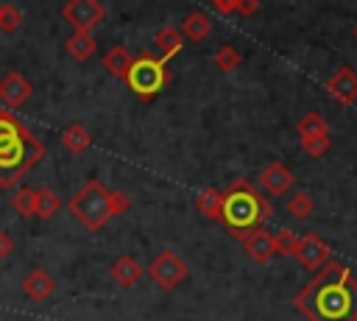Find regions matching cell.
<instances>
[{
  "label": "cell",
  "mask_w": 357,
  "mask_h": 321,
  "mask_svg": "<svg viewBox=\"0 0 357 321\" xmlns=\"http://www.w3.org/2000/svg\"><path fill=\"white\" fill-rule=\"evenodd\" d=\"M293 304L307 321H357V276L343 262H326Z\"/></svg>",
  "instance_id": "6da1fadb"
},
{
  "label": "cell",
  "mask_w": 357,
  "mask_h": 321,
  "mask_svg": "<svg viewBox=\"0 0 357 321\" xmlns=\"http://www.w3.org/2000/svg\"><path fill=\"white\" fill-rule=\"evenodd\" d=\"M45 159V142L0 106V187L11 190Z\"/></svg>",
  "instance_id": "7a4b0ae2"
},
{
  "label": "cell",
  "mask_w": 357,
  "mask_h": 321,
  "mask_svg": "<svg viewBox=\"0 0 357 321\" xmlns=\"http://www.w3.org/2000/svg\"><path fill=\"white\" fill-rule=\"evenodd\" d=\"M271 215H273V207L268 204V198L262 193H257V187L248 179H234L229 184V190L223 193L220 223L237 240H243L248 232L259 229Z\"/></svg>",
  "instance_id": "3957f363"
},
{
  "label": "cell",
  "mask_w": 357,
  "mask_h": 321,
  "mask_svg": "<svg viewBox=\"0 0 357 321\" xmlns=\"http://www.w3.org/2000/svg\"><path fill=\"white\" fill-rule=\"evenodd\" d=\"M70 215L89 232L106 226L114 215H123L131 207V198L120 190H109L106 184H100L98 179H89L78 187V193H73L70 198Z\"/></svg>",
  "instance_id": "277c9868"
},
{
  "label": "cell",
  "mask_w": 357,
  "mask_h": 321,
  "mask_svg": "<svg viewBox=\"0 0 357 321\" xmlns=\"http://www.w3.org/2000/svg\"><path fill=\"white\" fill-rule=\"evenodd\" d=\"M167 81H170V73H167L165 61L159 56H153V53L134 56V61L128 67V75H126V84L139 98H153Z\"/></svg>",
  "instance_id": "5b68a950"
},
{
  "label": "cell",
  "mask_w": 357,
  "mask_h": 321,
  "mask_svg": "<svg viewBox=\"0 0 357 321\" xmlns=\"http://www.w3.org/2000/svg\"><path fill=\"white\" fill-rule=\"evenodd\" d=\"M148 276H151L159 288L176 290V288L190 276V268H187V262H184L176 251L165 248V251H159V254L153 257V262L148 265Z\"/></svg>",
  "instance_id": "8992f818"
},
{
  "label": "cell",
  "mask_w": 357,
  "mask_h": 321,
  "mask_svg": "<svg viewBox=\"0 0 357 321\" xmlns=\"http://www.w3.org/2000/svg\"><path fill=\"white\" fill-rule=\"evenodd\" d=\"M61 17L75 31H92L106 17V6H100L98 0H67L61 6Z\"/></svg>",
  "instance_id": "52a82bcc"
},
{
  "label": "cell",
  "mask_w": 357,
  "mask_h": 321,
  "mask_svg": "<svg viewBox=\"0 0 357 321\" xmlns=\"http://www.w3.org/2000/svg\"><path fill=\"white\" fill-rule=\"evenodd\" d=\"M296 262L307 271H321L326 262H329V246L315 234V232H307L298 237V248H296Z\"/></svg>",
  "instance_id": "ba28073f"
},
{
  "label": "cell",
  "mask_w": 357,
  "mask_h": 321,
  "mask_svg": "<svg viewBox=\"0 0 357 321\" xmlns=\"http://www.w3.org/2000/svg\"><path fill=\"white\" fill-rule=\"evenodd\" d=\"M28 98H31V84H28V78H25L22 73H17V70L6 73V78L0 81V106L11 112V109L22 106Z\"/></svg>",
  "instance_id": "9c48e42d"
},
{
  "label": "cell",
  "mask_w": 357,
  "mask_h": 321,
  "mask_svg": "<svg viewBox=\"0 0 357 321\" xmlns=\"http://www.w3.org/2000/svg\"><path fill=\"white\" fill-rule=\"evenodd\" d=\"M243 248H245V254L257 262V265H265V262H271V257L276 254V240H273V234L268 232V229H254V232H248L243 240Z\"/></svg>",
  "instance_id": "30bf717a"
},
{
  "label": "cell",
  "mask_w": 357,
  "mask_h": 321,
  "mask_svg": "<svg viewBox=\"0 0 357 321\" xmlns=\"http://www.w3.org/2000/svg\"><path fill=\"white\" fill-rule=\"evenodd\" d=\"M329 95H335L340 103H354L357 100V73L349 64H340L329 78H326Z\"/></svg>",
  "instance_id": "8fae6325"
},
{
  "label": "cell",
  "mask_w": 357,
  "mask_h": 321,
  "mask_svg": "<svg viewBox=\"0 0 357 321\" xmlns=\"http://www.w3.org/2000/svg\"><path fill=\"white\" fill-rule=\"evenodd\" d=\"M293 170L284 162H268L259 173V184L271 193V195H284L293 187Z\"/></svg>",
  "instance_id": "7c38bea8"
},
{
  "label": "cell",
  "mask_w": 357,
  "mask_h": 321,
  "mask_svg": "<svg viewBox=\"0 0 357 321\" xmlns=\"http://www.w3.org/2000/svg\"><path fill=\"white\" fill-rule=\"evenodd\" d=\"M53 290H56V282H53V276L45 268H33V271H28L22 276V293L31 301H45Z\"/></svg>",
  "instance_id": "4fadbf2b"
},
{
  "label": "cell",
  "mask_w": 357,
  "mask_h": 321,
  "mask_svg": "<svg viewBox=\"0 0 357 321\" xmlns=\"http://www.w3.org/2000/svg\"><path fill=\"white\" fill-rule=\"evenodd\" d=\"M109 276H112L120 288H134V285L139 282V276H142V265L137 262V257H131V254H120V257L112 262Z\"/></svg>",
  "instance_id": "5bb4252c"
},
{
  "label": "cell",
  "mask_w": 357,
  "mask_h": 321,
  "mask_svg": "<svg viewBox=\"0 0 357 321\" xmlns=\"http://www.w3.org/2000/svg\"><path fill=\"white\" fill-rule=\"evenodd\" d=\"M181 36L184 39H190V42H204L206 36H209V31H212V22H209V17L206 14H201V11H190L184 20H181Z\"/></svg>",
  "instance_id": "9a60e30c"
},
{
  "label": "cell",
  "mask_w": 357,
  "mask_h": 321,
  "mask_svg": "<svg viewBox=\"0 0 357 321\" xmlns=\"http://www.w3.org/2000/svg\"><path fill=\"white\" fill-rule=\"evenodd\" d=\"M131 61H134V56H131L128 47H123V45H112V47L106 50V56H103L106 73H112L114 78H123V81H126V75H128Z\"/></svg>",
  "instance_id": "2e32d148"
},
{
  "label": "cell",
  "mask_w": 357,
  "mask_h": 321,
  "mask_svg": "<svg viewBox=\"0 0 357 321\" xmlns=\"http://www.w3.org/2000/svg\"><path fill=\"white\" fill-rule=\"evenodd\" d=\"M153 42H156V47H159V59L167 64V59H170V56H176V53L181 50L184 36H181V31H178V28L165 25V28H159V31H156Z\"/></svg>",
  "instance_id": "e0dca14e"
},
{
  "label": "cell",
  "mask_w": 357,
  "mask_h": 321,
  "mask_svg": "<svg viewBox=\"0 0 357 321\" xmlns=\"http://www.w3.org/2000/svg\"><path fill=\"white\" fill-rule=\"evenodd\" d=\"M59 207H61V198H59L56 190H50V187L33 190V215H36V218L47 221V218H53V215L59 212Z\"/></svg>",
  "instance_id": "ac0fdd59"
},
{
  "label": "cell",
  "mask_w": 357,
  "mask_h": 321,
  "mask_svg": "<svg viewBox=\"0 0 357 321\" xmlns=\"http://www.w3.org/2000/svg\"><path fill=\"white\" fill-rule=\"evenodd\" d=\"M64 50H67L73 59L86 61V59L95 53V39H92V33H89V31H75L73 36H67Z\"/></svg>",
  "instance_id": "d6986e66"
},
{
  "label": "cell",
  "mask_w": 357,
  "mask_h": 321,
  "mask_svg": "<svg viewBox=\"0 0 357 321\" xmlns=\"http://www.w3.org/2000/svg\"><path fill=\"white\" fill-rule=\"evenodd\" d=\"M89 142H92V137H89V131H86L81 123H70V126L61 131V145H64L70 154H84V151L89 148Z\"/></svg>",
  "instance_id": "ffe728a7"
},
{
  "label": "cell",
  "mask_w": 357,
  "mask_h": 321,
  "mask_svg": "<svg viewBox=\"0 0 357 321\" xmlns=\"http://www.w3.org/2000/svg\"><path fill=\"white\" fill-rule=\"evenodd\" d=\"M220 201H223V193L215 190V187H206V190L198 193L195 207H198V212H201L204 218H209V221H220Z\"/></svg>",
  "instance_id": "44dd1931"
},
{
  "label": "cell",
  "mask_w": 357,
  "mask_h": 321,
  "mask_svg": "<svg viewBox=\"0 0 357 321\" xmlns=\"http://www.w3.org/2000/svg\"><path fill=\"white\" fill-rule=\"evenodd\" d=\"M287 212L296 218V221H307L312 212H315V201L310 193H293L287 198Z\"/></svg>",
  "instance_id": "7402d4cb"
},
{
  "label": "cell",
  "mask_w": 357,
  "mask_h": 321,
  "mask_svg": "<svg viewBox=\"0 0 357 321\" xmlns=\"http://www.w3.org/2000/svg\"><path fill=\"white\" fill-rule=\"evenodd\" d=\"M296 131H298L301 140H304V137H315V134H329L326 120H324L318 112H307V114L296 123Z\"/></svg>",
  "instance_id": "603a6c76"
},
{
  "label": "cell",
  "mask_w": 357,
  "mask_h": 321,
  "mask_svg": "<svg viewBox=\"0 0 357 321\" xmlns=\"http://www.w3.org/2000/svg\"><path fill=\"white\" fill-rule=\"evenodd\" d=\"M11 207L20 218H33V190L31 187H20L11 195Z\"/></svg>",
  "instance_id": "cb8c5ba5"
},
{
  "label": "cell",
  "mask_w": 357,
  "mask_h": 321,
  "mask_svg": "<svg viewBox=\"0 0 357 321\" xmlns=\"http://www.w3.org/2000/svg\"><path fill=\"white\" fill-rule=\"evenodd\" d=\"M237 64H240V50H234V45H223V47H218V53H215V67H218V70L231 73Z\"/></svg>",
  "instance_id": "d4e9b609"
},
{
  "label": "cell",
  "mask_w": 357,
  "mask_h": 321,
  "mask_svg": "<svg viewBox=\"0 0 357 321\" xmlns=\"http://www.w3.org/2000/svg\"><path fill=\"white\" fill-rule=\"evenodd\" d=\"M22 25V11L17 6H0V31L14 33Z\"/></svg>",
  "instance_id": "484cf974"
},
{
  "label": "cell",
  "mask_w": 357,
  "mask_h": 321,
  "mask_svg": "<svg viewBox=\"0 0 357 321\" xmlns=\"http://www.w3.org/2000/svg\"><path fill=\"white\" fill-rule=\"evenodd\" d=\"M332 145V137L329 134H315V137H304L301 140V148L310 154V156H324Z\"/></svg>",
  "instance_id": "4316f807"
},
{
  "label": "cell",
  "mask_w": 357,
  "mask_h": 321,
  "mask_svg": "<svg viewBox=\"0 0 357 321\" xmlns=\"http://www.w3.org/2000/svg\"><path fill=\"white\" fill-rule=\"evenodd\" d=\"M298 237L301 234H296L293 229H279L276 234H273V240H276V251H282V254H296V248H298Z\"/></svg>",
  "instance_id": "83f0119b"
},
{
  "label": "cell",
  "mask_w": 357,
  "mask_h": 321,
  "mask_svg": "<svg viewBox=\"0 0 357 321\" xmlns=\"http://www.w3.org/2000/svg\"><path fill=\"white\" fill-rule=\"evenodd\" d=\"M259 11V0H237V14L243 17H251Z\"/></svg>",
  "instance_id": "f1b7e54d"
},
{
  "label": "cell",
  "mask_w": 357,
  "mask_h": 321,
  "mask_svg": "<svg viewBox=\"0 0 357 321\" xmlns=\"http://www.w3.org/2000/svg\"><path fill=\"white\" fill-rule=\"evenodd\" d=\"M212 8L220 14H234L237 11V0H212Z\"/></svg>",
  "instance_id": "f546056e"
},
{
  "label": "cell",
  "mask_w": 357,
  "mask_h": 321,
  "mask_svg": "<svg viewBox=\"0 0 357 321\" xmlns=\"http://www.w3.org/2000/svg\"><path fill=\"white\" fill-rule=\"evenodd\" d=\"M11 251H14V240H11V234H8V232H0V260H6Z\"/></svg>",
  "instance_id": "4dcf8cb0"
},
{
  "label": "cell",
  "mask_w": 357,
  "mask_h": 321,
  "mask_svg": "<svg viewBox=\"0 0 357 321\" xmlns=\"http://www.w3.org/2000/svg\"><path fill=\"white\" fill-rule=\"evenodd\" d=\"M354 36H357V25H354Z\"/></svg>",
  "instance_id": "1f68e13d"
}]
</instances>
